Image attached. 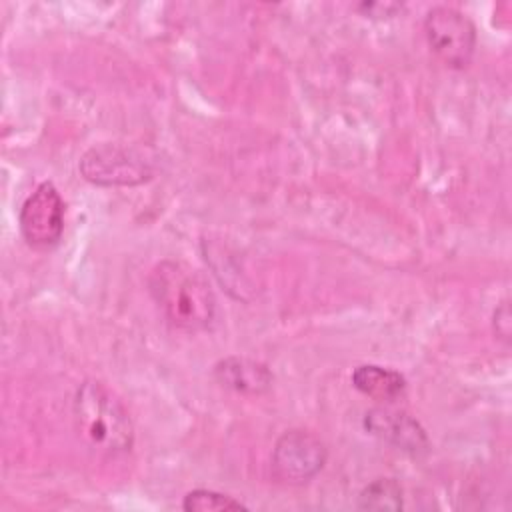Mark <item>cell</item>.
I'll return each mask as SVG.
<instances>
[{"label": "cell", "instance_id": "6da1fadb", "mask_svg": "<svg viewBox=\"0 0 512 512\" xmlns=\"http://www.w3.org/2000/svg\"><path fill=\"white\" fill-rule=\"evenodd\" d=\"M148 292L164 320L182 332H204L216 320L208 278L182 260H162L148 276Z\"/></svg>", "mask_w": 512, "mask_h": 512}, {"label": "cell", "instance_id": "7a4b0ae2", "mask_svg": "<svg viewBox=\"0 0 512 512\" xmlns=\"http://www.w3.org/2000/svg\"><path fill=\"white\" fill-rule=\"evenodd\" d=\"M80 440L96 454L122 456L134 446V424L122 400L102 382L84 380L72 400Z\"/></svg>", "mask_w": 512, "mask_h": 512}, {"label": "cell", "instance_id": "3957f363", "mask_svg": "<svg viewBox=\"0 0 512 512\" xmlns=\"http://www.w3.org/2000/svg\"><path fill=\"white\" fill-rule=\"evenodd\" d=\"M78 170L90 184L112 188L140 186L154 178L156 166L142 148L118 142H100L80 156Z\"/></svg>", "mask_w": 512, "mask_h": 512}, {"label": "cell", "instance_id": "277c9868", "mask_svg": "<svg viewBox=\"0 0 512 512\" xmlns=\"http://www.w3.org/2000/svg\"><path fill=\"white\" fill-rule=\"evenodd\" d=\"M424 36L434 56L452 70H464L476 50V26L472 20L452 8L434 6L424 16Z\"/></svg>", "mask_w": 512, "mask_h": 512}, {"label": "cell", "instance_id": "5b68a950", "mask_svg": "<svg viewBox=\"0 0 512 512\" xmlns=\"http://www.w3.org/2000/svg\"><path fill=\"white\" fill-rule=\"evenodd\" d=\"M66 204L52 182H42L26 196L18 212L22 240L38 252L58 246L64 232Z\"/></svg>", "mask_w": 512, "mask_h": 512}, {"label": "cell", "instance_id": "8992f818", "mask_svg": "<svg viewBox=\"0 0 512 512\" xmlns=\"http://www.w3.org/2000/svg\"><path fill=\"white\" fill-rule=\"evenodd\" d=\"M328 458L326 444L308 430H286L272 448V474L276 480L302 486L316 478Z\"/></svg>", "mask_w": 512, "mask_h": 512}, {"label": "cell", "instance_id": "52a82bcc", "mask_svg": "<svg viewBox=\"0 0 512 512\" xmlns=\"http://www.w3.org/2000/svg\"><path fill=\"white\" fill-rule=\"evenodd\" d=\"M362 424L370 436L412 456H420L430 448V440L422 424L406 410L392 408V404L370 408L364 414Z\"/></svg>", "mask_w": 512, "mask_h": 512}, {"label": "cell", "instance_id": "ba28073f", "mask_svg": "<svg viewBox=\"0 0 512 512\" xmlns=\"http://www.w3.org/2000/svg\"><path fill=\"white\" fill-rule=\"evenodd\" d=\"M214 378L228 390L258 396L272 388L274 376L266 364L246 358V356H228L216 362Z\"/></svg>", "mask_w": 512, "mask_h": 512}, {"label": "cell", "instance_id": "9c48e42d", "mask_svg": "<svg viewBox=\"0 0 512 512\" xmlns=\"http://www.w3.org/2000/svg\"><path fill=\"white\" fill-rule=\"evenodd\" d=\"M350 382L360 394L380 404H396L406 396L408 390V382L398 370L384 368L378 364L356 366L350 376Z\"/></svg>", "mask_w": 512, "mask_h": 512}, {"label": "cell", "instance_id": "30bf717a", "mask_svg": "<svg viewBox=\"0 0 512 512\" xmlns=\"http://www.w3.org/2000/svg\"><path fill=\"white\" fill-rule=\"evenodd\" d=\"M402 486L394 478H376L368 482L360 494L356 508L358 510H400L404 506Z\"/></svg>", "mask_w": 512, "mask_h": 512}, {"label": "cell", "instance_id": "8fae6325", "mask_svg": "<svg viewBox=\"0 0 512 512\" xmlns=\"http://www.w3.org/2000/svg\"><path fill=\"white\" fill-rule=\"evenodd\" d=\"M182 508L186 512H226V510H246V504H242L234 496H228L216 490L196 488L184 496Z\"/></svg>", "mask_w": 512, "mask_h": 512}, {"label": "cell", "instance_id": "7c38bea8", "mask_svg": "<svg viewBox=\"0 0 512 512\" xmlns=\"http://www.w3.org/2000/svg\"><path fill=\"white\" fill-rule=\"evenodd\" d=\"M356 10L366 16V18H394L400 10H402V4L398 2H362L356 6Z\"/></svg>", "mask_w": 512, "mask_h": 512}, {"label": "cell", "instance_id": "4fadbf2b", "mask_svg": "<svg viewBox=\"0 0 512 512\" xmlns=\"http://www.w3.org/2000/svg\"><path fill=\"white\" fill-rule=\"evenodd\" d=\"M494 332L508 342L510 338V314H508V304L504 302L496 312H494Z\"/></svg>", "mask_w": 512, "mask_h": 512}]
</instances>
